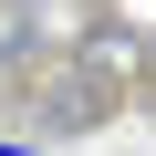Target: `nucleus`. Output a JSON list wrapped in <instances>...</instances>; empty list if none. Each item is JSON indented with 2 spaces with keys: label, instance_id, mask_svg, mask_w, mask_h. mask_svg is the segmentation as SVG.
Instances as JSON below:
<instances>
[{
  "label": "nucleus",
  "instance_id": "2",
  "mask_svg": "<svg viewBox=\"0 0 156 156\" xmlns=\"http://www.w3.org/2000/svg\"><path fill=\"white\" fill-rule=\"evenodd\" d=\"M31 146H42V135H0V156H31Z\"/></svg>",
  "mask_w": 156,
  "mask_h": 156
},
{
  "label": "nucleus",
  "instance_id": "3",
  "mask_svg": "<svg viewBox=\"0 0 156 156\" xmlns=\"http://www.w3.org/2000/svg\"><path fill=\"white\" fill-rule=\"evenodd\" d=\"M146 62H156V31H146Z\"/></svg>",
  "mask_w": 156,
  "mask_h": 156
},
{
  "label": "nucleus",
  "instance_id": "1",
  "mask_svg": "<svg viewBox=\"0 0 156 156\" xmlns=\"http://www.w3.org/2000/svg\"><path fill=\"white\" fill-rule=\"evenodd\" d=\"M21 104H31V135H42V146H62V135L104 125V115L125 104V83H115V73H94L83 52H52V62H31V73H21Z\"/></svg>",
  "mask_w": 156,
  "mask_h": 156
}]
</instances>
